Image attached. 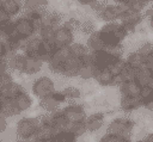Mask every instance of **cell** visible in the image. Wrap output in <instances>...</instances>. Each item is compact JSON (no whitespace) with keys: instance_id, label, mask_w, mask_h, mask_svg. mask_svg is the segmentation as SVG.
Segmentation results:
<instances>
[{"instance_id":"6da1fadb","label":"cell","mask_w":153,"mask_h":142,"mask_svg":"<svg viewBox=\"0 0 153 142\" xmlns=\"http://www.w3.org/2000/svg\"><path fill=\"white\" fill-rule=\"evenodd\" d=\"M99 31L106 45L123 44V41L129 35V32L120 20L104 23V25L99 29Z\"/></svg>"},{"instance_id":"7a4b0ae2","label":"cell","mask_w":153,"mask_h":142,"mask_svg":"<svg viewBox=\"0 0 153 142\" xmlns=\"http://www.w3.org/2000/svg\"><path fill=\"white\" fill-rule=\"evenodd\" d=\"M41 126V118L39 115L37 116H24L20 117L16 123V132L19 141L29 142L33 140L38 128Z\"/></svg>"},{"instance_id":"3957f363","label":"cell","mask_w":153,"mask_h":142,"mask_svg":"<svg viewBox=\"0 0 153 142\" xmlns=\"http://www.w3.org/2000/svg\"><path fill=\"white\" fill-rule=\"evenodd\" d=\"M135 122L126 116L112 118L106 125V132L117 135L118 137H131Z\"/></svg>"},{"instance_id":"277c9868","label":"cell","mask_w":153,"mask_h":142,"mask_svg":"<svg viewBox=\"0 0 153 142\" xmlns=\"http://www.w3.org/2000/svg\"><path fill=\"white\" fill-rule=\"evenodd\" d=\"M56 91L54 80L48 75H41L37 76L31 82V93L33 97H36L38 100L44 99L49 95H51Z\"/></svg>"},{"instance_id":"5b68a950","label":"cell","mask_w":153,"mask_h":142,"mask_svg":"<svg viewBox=\"0 0 153 142\" xmlns=\"http://www.w3.org/2000/svg\"><path fill=\"white\" fill-rule=\"evenodd\" d=\"M69 57V49L68 47L65 48H56L54 54L51 55V57L49 58V61L45 63L48 69L56 74V75H61L62 72V67L66 62V60Z\"/></svg>"},{"instance_id":"8992f818","label":"cell","mask_w":153,"mask_h":142,"mask_svg":"<svg viewBox=\"0 0 153 142\" xmlns=\"http://www.w3.org/2000/svg\"><path fill=\"white\" fill-rule=\"evenodd\" d=\"M124 11H126V5H121V4H108L104 8H102L96 14H97V17L102 21L109 23V21L121 20Z\"/></svg>"},{"instance_id":"52a82bcc","label":"cell","mask_w":153,"mask_h":142,"mask_svg":"<svg viewBox=\"0 0 153 142\" xmlns=\"http://www.w3.org/2000/svg\"><path fill=\"white\" fill-rule=\"evenodd\" d=\"M143 17L145 14L140 11H135V10H131V8H128L126 6V11L121 18V23L124 25V27L127 29V31L129 33L134 32L135 29L141 24V21L143 20Z\"/></svg>"},{"instance_id":"ba28073f","label":"cell","mask_w":153,"mask_h":142,"mask_svg":"<svg viewBox=\"0 0 153 142\" xmlns=\"http://www.w3.org/2000/svg\"><path fill=\"white\" fill-rule=\"evenodd\" d=\"M61 111L69 123L85 121V118L87 117L86 110L84 105H81L80 103H69L63 107H61Z\"/></svg>"},{"instance_id":"9c48e42d","label":"cell","mask_w":153,"mask_h":142,"mask_svg":"<svg viewBox=\"0 0 153 142\" xmlns=\"http://www.w3.org/2000/svg\"><path fill=\"white\" fill-rule=\"evenodd\" d=\"M14 26H16V30H17V33L19 35V37H22L24 39H29L31 37H33L35 35H37L36 26L24 14H22L17 19H14Z\"/></svg>"},{"instance_id":"30bf717a","label":"cell","mask_w":153,"mask_h":142,"mask_svg":"<svg viewBox=\"0 0 153 142\" xmlns=\"http://www.w3.org/2000/svg\"><path fill=\"white\" fill-rule=\"evenodd\" d=\"M44 63L45 62H43L38 57H31V56H27V55L24 54L19 74H24V75H27V76L36 75V74H38L43 69Z\"/></svg>"},{"instance_id":"8fae6325","label":"cell","mask_w":153,"mask_h":142,"mask_svg":"<svg viewBox=\"0 0 153 142\" xmlns=\"http://www.w3.org/2000/svg\"><path fill=\"white\" fill-rule=\"evenodd\" d=\"M53 42L56 48L69 47L74 42V32L62 24L55 29L53 35Z\"/></svg>"},{"instance_id":"7c38bea8","label":"cell","mask_w":153,"mask_h":142,"mask_svg":"<svg viewBox=\"0 0 153 142\" xmlns=\"http://www.w3.org/2000/svg\"><path fill=\"white\" fill-rule=\"evenodd\" d=\"M42 50H43V39L38 35H35L33 37H31L26 41L24 49H23V53L27 56L41 58Z\"/></svg>"},{"instance_id":"4fadbf2b","label":"cell","mask_w":153,"mask_h":142,"mask_svg":"<svg viewBox=\"0 0 153 142\" xmlns=\"http://www.w3.org/2000/svg\"><path fill=\"white\" fill-rule=\"evenodd\" d=\"M82 63L84 62L81 60L75 58V57L69 55V57L66 60V62L62 67L61 76H63V78H76V76H79Z\"/></svg>"},{"instance_id":"5bb4252c","label":"cell","mask_w":153,"mask_h":142,"mask_svg":"<svg viewBox=\"0 0 153 142\" xmlns=\"http://www.w3.org/2000/svg\"><path fill=\"white\" fill-rule=\"evenodd\" d=\"M93 80L103 87H112L116 86V76L109 68H100L96 69V74Z\"/></svg>"},{"instance_id":"9a60e30c","label":"cell","mask_w":153,"mask_h":142,"mask_svg":"<svg viewBox=\"0 0 153 142\" xmlns=\"http://www.w3.org/2000/svg\"><path fill=\"white\" fill-rule=\"evenodd\" d=\"M105 123V115L103 112H93L87 115L85 118V124L87 132H97L99 131Z\"/></svg>"},{"instance_id":"2e32d148","label":"cell","mask_w":153,"mask_h":142,"mask_svg":"<svg viewBox=\"0 0 153 142\" xmlns=\"http://www.w3.org/2000/svg\"><path fill=\"white\" fill-rule=\"evenodd\" d=\"M141 88H142V86L136 79L123 81L118 86V91H120L121 97H139Z\"/></svg>"},{"instance_id":"e0dca14e","label":"cell","mask_w":153,"mask_h":142,"mask_svg":"<svg viewBox=\"0 0 153 142\" xmlns=\"http://www.w3.org/2000/svg\"><path fill=\"white\" fill-rule=\"evenodd\" d=\"M1 10L6 12L12 19L24 11L23 1L22 0H2L1 2Z\"/></svg>"},{"instance_id":"ac0fdd59","label":"cell","mask_w":153,"mask_h":142,"mask_svg":"<svg viewBox=\"0 0 153 142\" xmlns=\"http://www.w3.org/2000/svg\"><path fill=\"white\" fill-rule=\"evenodd\" d=\"M13 101H14V105H16L19 115L23 113V112H26L33 105V98L26 89L23 91L16 99H13Z\"/></svg>"},{"instance_id":"d6986e66","label":"cell","mask_w":153,"mask_h":142,"mask_svg":"<svg viewBox=\"0 0 153 142\" xmlns=\"http://www.w3.org/2000/svg\"><path fill=\"white\" fill-rule=\"evenodd\" d=\"M86 45L90 49V51H99V50H104V48L106 47L102 33L99 30L93 31L92 33H90L86 38Z\"/></svg>"},{"instance_id":"ffe728a7","label":"cell","mask_w":153,"mask_h":142,"mask_svg":"<svg viewBox=\"0 0 153 142\" xmlns=\"http://www.w3.org/2000/svg\"><path fill=\"white\" fill-rule=\"evenodd\" d=\"M24 11L23 12H37L45 13L49 7V0H22Z\"/></svg>"},{"instance_id":"44dd1931","label":"cell","mask_w":153,"mask_h":142,"mask_svg":"<svg viewBox=\"0 0 153 142\" xmlns=\"http://www.w3.org/2000/svg\"><path fill=\"white\" fill-rule=\"evenodd\" d=\"M120 107L124 113H130L142 107V103L139 97H121Z\"/></svg>"},{"instance_id":"7402d4cb","label":"cell","mask_w":153,"mask_h":142,"mask_svg":"<svg viewBox=\"0 0 153 142\" xmlns=\"http://www.w3.org/2000/svg\"><path fill=\"white\" fill-rule=\"evenodd\" d=\"M68 49H69V55L71 56H73L75 58H79L82 62H85L87 60V57L91 53L90 49L87 48L86 43L84 44V43H80V42H73L68 47Z\"/></svg>"},{"instance_id":"603a6c76","label":"cell","mask_w":153,"mask_h":142,"mask_svg":"<svg viewBox=\"0 0 153 142\" xmlns=\"http://www.w3.org/2000/svg\"><path fill=\"white\" fill-rule=\"evenodd\" d=\"M23 91H25L23 84L18 82V81H12L11 84H8L7 86H5L4 88H1V98L5 99H16Z\"/></svg>"},{"instance_id":"cb8c5ba5","label":"cell","mask_w":153,"mask_h":142,"mask_svg":"<svg viewBox=\"0 0 153 142\" xmlns=\"http://www.w3.org/2000/svg\"><path fill=\"white\" fill-rule=\"evenodd\" d=\"M63 23V16L57 12V11H47L43 16V21L42 25H47V26H51V27H57L60 25H62Z\"/></svg>"},{"instance_id":"d4e9b609","label":"cell","mask_w":153,"mask_h":142,"mask_svg":"<svg viewBox=\"0 0 153 142\" xmlns=\"http://www.w3.org/2000/svg\"><path fill=\"white\" fill-rule=\"evenodd\" d=\"M139 98L142 103L143 109H146L148 111H153V88L149 85L142 86Z\"/></svg>"},{"instance_id":"484cf974","label":"cell","mask_w":153,"mask_h":142,"mask_svg":"<svg viewBox=\"0 0 153 142\" xmlns=\"http://www.w3.org/2000/svg\"><path fill=\"white\" fill-rule=\"evenodd\" d=\"M38 106L44 111V112H55V111H59L61 109V103L51 94L44 99H41L39 103H38Z\"/></svg>"},{"instance_id":"4316f807","label":"cell","mask_w":153,"mask_h":142,"mask_svg":"<svg viewBox=\"0 0 153 142\" xmlns=\"http://www.w3.org/2000/svg\"><path fill=\"white\" fill-rule=\"evenodd\" d=\"M68 125H69V122L62 113L61 109L59 111L51 112V126L55 129V131L66 130L68 129Z\"/></svg>"},{"instance_id":"83f0119b","label":"cell","mask_w":153,"mask_h":142,"mask_svg":"<svg viewBox=\"0 0 153 142\" xmlns=\"http://www.w3.org/2000/svg\"><path fill=\"white\" fill-rule=\"evenodd\" d=\"M0 104H1V115L2 116L7 117V118H12V117L19 116V112H18L13 100L0 98Z\"/></svg>"},{"instance_id":"f1b7e54d","label":"cell","mask_w":153,"mask_h":142,"mask_svg":"<svg viewBox=\"0 0 153 142\" xmlns=\"http://www.w3.org/2000/svg\"><path fill=\"white\" fill-rule=\"evenodd\" d=\"M126 61H127V63L129 66L134 67L137 70L145 67V56L139 50L133 51V53H129L128 56L126 57Z\"/></svg>"},{"instance_id":"f546056e","label":"cell","mask_w":153,"mask_h":142,"mask_svg":"<svg viewBox=\"0 0 153 142\" xmlns=\"http://www.w3.org/2000/svg\"><path fill=\"white\" fill-rule=\"evenodd\" d=\"M94 74H96V67L88 60H86L81 66V69H80L78 78H80L82 80H91L94 78Z\"/></svg>"},{"instance_id":"4dcf8cb0","label":"cell","mask_w":153,"mask_h":142,"mask_svg":"<svg viewBox=\"0 0 153 142\" xmlns=\"http://www.w3.org/2000/svg\"><path fill=\"white\" fill-rule=\"evenodd\" d=\"M54 142H79V138L68 129L56 131L54 135Z\"/></svg>"},{"instance_id":"1f68e13d","label":"cell","mask_w":153,"mask_h":142,"mask_svg":"<svg viewBox=\"0 0 153 142\" xmlns=\"http://www.w3.org/2000/svg\"><path fill=\"white\" fill-rule=\"evenodd\" d=\"M68 130L71 132H73L78 138H81L86 132H87V129H86V124H85V121H80V122H73V123H69L68 125Z\"/></svg>"},{"instance_id":"d6a6232c","label":"cell","mask_w":153,"mask_h":142,"mask_svg":"<svg viewBox=\"0 0 153 142\" xmlns=\"http://www.w3.org/2000/svg\"><path fill=\"white\" fill-rule=\"evenodd\" d=\"M62 92L66 95L67 101L68 100L73 101V100H78V99L81 98V89L78 88V87H75V86H66L62 89Z\"/></svg>"},{"instance_id":"836d02e7","label":"cell","mask_w":153,"mask_h":142,"mask_svg":"<svg viewBox=\"0 0 153 142\" xmlns=\"http://www.w3.org/2000/svg\"><path fill=\"white\" fill-rule=\"evenodd\" d=\"M153 79V74L146 68H141L137 70V74H136V80L141 84V86H145V85H149L151 80Z\"/></svg>"},{"instance_id":"e575fe53","label":"cell","mask_w":153,"mask_h":142,"mask_svg":"<svg viewBox=\"0 0 153 142\" xmlns=\"http://www.w3.org/2000/svg\"><path fill=\"white\" fill-rule=\"evenodd\" d=\"M151 2V0H127L126 1V6L128 8H131V10H135V11H140L142 12L147 5Z\"/></svg>"},{"instance_id":"d590c367","label":"cell","mask_w":153,"mask_h":142,"mask_svg":"<svg viewBox=\"0 0 153 142\" xmlns=\"http://www.w3.org/2000/svg\"><path fill=\"white\" fill-rule=\"evenodd\" d=\"M62 24H63L66 27H68L69 30H72L73 32L80 31V27H81V20H79V19L75 18V17H71V18L63 20Z\"/></svg>"},{"instance_id":"8d00e7d4","label":"cell","mask_w":153,"mask_h":142,"mask_svg":"<svg viewBox=\"0 0 153 142\" xmlns=\"http://www.w3.org/2000/svg\"><path fill=\"white\" fill-rule=\"evenodd\" d=\"M126 58H123V57H120V58H117L110 67H109V69L114 73V75L115 76H117V75H120V73L122 72V69L124 68V66H126Z\"/></svg>"},{"instance_id":"74e56055","label":"cell","mask_w":153,"mask_h":142,"mask_svg":"<svg viewBox=\"0 0 153 142\" xmlns=\"http://www.w3.org/2000/svg\"><path fill=\"white\" fill-rule=\"evenodd\" d=\"M80 31L85 35H90L92 33L93 31H96V26H94V23L91 20V19H85L81 21V27H80Z\"/></svg>"},{"instance_id":"f35d334b","label":"cell","mask_w":153,"mask_h":142,"mask_svg":"<svg viewBox=\"0 0 153 142\" xmlns=\"http://www.w3.org/2000/svg\"><path fill=\"white\" fill-rule=\"evenodd\" d=\"M12 81H14V78H13V74L11 73V70L0 73V88H4Z\"/></svg>"},{"instance_id":"ab89813d","label":"cell","mask_w":153,"mask_h":142,"mask_svg":"<svg viewBox=\"0 0 153 142\" xmlns=\"http://www.w3.org/2000/svg\"><path fill=\"white\" fill-rule=\"evenodd\" d=\"M108 5V0H94L92 2V5L90 6V8L94 12V13H98L102 8H104L105 6Z\"/></svg>"},{"instance_id":"60d3db41","label":"cell","mask_w":153,"mask_h":142,"mask_svg":"<svg viewBox=\"0 0 153 142\" xmlns=\"http://www.w3.org/2000/svg\"><path fill=\"white\" fill-rule=\"evenodd\" d=\"M139 51H140L143 56H147V55L152 54V53H153V43H152V42H146V43H143V44L139 48Z\"/></svg>"},{"instance_id":"b9f144b4","label":"cell","mask_w":153,"mask_h":142,"mask_svg":"<svg viewBox=\"0 0 153 142\" xmlns=\"http://www.w3.org/2000/svg\"><path fill=\"white\" fill-rule=\"evenodd\" d=\"M121 137H118L117 135H114V134H110V132H106L99 138L98 142H118Z\"/></svg>"},{"instance_id":"7bdbcfd3","label":"cell","mask_w":153,"mask_h":142,"mask_svg":"<svg viewBox=\"0 0 153 142\" xmlns=\"http://www.w3.org/2000/svg\"><path fill=\"white\" fill-rule=\"evenodd\" d=\"M145 67L153 74V53L145 56Z\"/></svg>"},{"instance_id":"ee69618b","label":"cell","mask_w":153,"mask_h":142,"mask_svg":"<svg viewBox=\"0 0 153 142\" xmlns=\"http://www.w3.org/2000/svg\"><path fill=\"white\" fill-rule=\"evenodd\" d=\"M7 128H8V118L0 115V135L2 132H5L7 130Z\"/></svg>"},{"instance_id":"f6af8a7d","label":"cell","mask_w":153,"mask_h":142,"mask_svg":"<svg viewBox=\"0 0 153 142\" xmlns=\"http://www.w3.org/2000/svg\"><path fill=\"white\" fill-rule=\"evenodd\" d=\"M11 20H12V18H11L6 12H4V11L0 8V25L2 26V25H5V24L10 23Z\"/></svg>"},{"instance_id":"bcb514c9","label":"cell","mask_w":153,"mask_h":142,"mask_svg":"<svg viewBox=\"0 0 153 142\" xmlns=\"http://www.w3.org/2000/svg\"><path fill=\"white\" fill-rule=\"evenodd\" d=\"M8 55V51H7V48L5 45V42L0 41V58H6Z\"/></svg>"},{"instance_id":"7dc6e473","label":"cell","mask_w":153,"mask_h":142,"mask_svg":"<svg viewBox=\"0 0 153 142\" xmlns=\"http://www.w3.org/2000/svg\"><path fill=\"white\" fill-rule=\"evenodd\" d=\"M7 70H10V68H8L6 58H0V73L7 72Z\"/></svg>"},{"instance_id":"c3c4849f","label":"cell","mask_w":153,"mask_h":142,"mask_svg":"<svg viewBox=\"0 0 153 142\" xmlns=\"http://www.w3.org/2000/svg\"><path fill=\"white\" fill-rule=\"evenodd\" d=\"M145 17H147L149 25L153 27V7H152V8H149V10H147V12L145 13Z\"/></svg>"},{"instance_id":"681fc988","label":"cell","mask_w":153,"mask_h":142,"mask_svg":"<svg viewBox=\"0 0 153 142\" xmlns=\"http://www.w3.org/2000/svg\"><path fill=\"white\" fill-rule=\"evenodd\" d=\"M76 1H78L80 5H82V6H88V7H90L94 0H76Z\"/></svg>"},{"instance_id":"f907efd6","label":"cell","mask_w":153,"mask_h":142,"mask_svg":"<svg viewBox=\"0 0 153 142\" xmlns=\"http://www.w3.org/2000/svg\"><path fill=\"white\" fill-rule=\"evenodd\" d=\"M31 141H33V142H54V137H49V138H33Z\"/></svg>"},{"instance_id":"816d5d0a","label":"cell","mask_w":153,"mask_h":142,"mask_svg":"<svg viewBox=\"0 0 153 142\" xmlns=\"http://www.w3.org/2000/svg\"><path fill=\"white\" fill-rule=\"evenodd\" d=\"M145 142H153V132H149V134H147L143 138H142Z\"/></svg>"},{"instance_id":"f5cc1de1","label":"cell","mask_w":153,"mask_h":142,"mask_svg":"<svg viewBox=\"0 0 153 142\" xmlns=\"http://www.w3.org/2000/svg\"><path fill=\"white\" fill-rule=\"evenodd\" d=\"M118 142H133V141L130 140V137H122V138H120Z\"/></svg>"},{"instance_id":"db71d44e","label":"cell","mask_w":153,"mask_h":142,"mask_svg":"<svg viewBox=\"0 0 153 142\" xmlns=\"http://www.w3.org/2000/svg\"><path fill=\"white\" fill-rule=\"evenodd\" d=\"M112 1H114L115 4H121V5H124L127 0H112Z\"/></svg>"},{"instance_id":"11a10c76","label":"cell","mask_w":153,"mask_h":142,"mask_svg":"<svg viewBox=\"0 0 153 142\" xmlns=\"http://www.w3.org/2000/svg\"><path fill=\"white\" fill-rule=\"evenodd\" d=\"M149 86H151V87H152V88H153V79H152V80H151V82H149Z\"/></svg>"},{"instance_id":"9f6ffc18","label":"cell","mask_w":153,"mask_h":142,"mask_svg":"<svg viewBox=\"0 0 153 142\" xmlns=\"http://www.w3.org/2000/svg\"><path fill=\"white\" fill-rule=\"evenodd\" d=\"M135 142H145L143 140H137V141H135Z\"/></svg>"},{"instance_id":"6f0895ef","label":"cell","mask_w":153,"mask_h":142,"mask_svg":"<svg viewBox=\"0 0 153 142\" xmlns=\"http://www.w3.org/2000/svg\"><path fill=\"white\" fill-rule=\"evenodd\" d=\"M0 115H1V104H0Z\"/></svg>"},{"instance_id":"680465c9","label":"cell","mask_w":153,"mask_h":142,"mask_svg":"<svg viewBox=\"0 0 153 142\" xmlns=\"http://www.w3.org/2000/svg\"><path fill=\"white\" fill-rule=\"evenodd\" d=\"M0 98H1V88H0Z\"/></svg>"},{"instance_id":"91938a15","label":"cell","mask_w":153,"mask_h":142,"mask_svg":"<svg viewBox=\"0 0 153 142\" xmlns=\"http://www.w3.org/2000/svg\"><path fill=\"white\" fill-rule=\"evenodd\" d=\"M17 142H23V141H17Z\"/></svg>"},{"instance_id":"94428289","label":"cell","mask_w":153,"mask_h":142,"mask_svg":"<svg viewBox=\"0 0 153 142\" xmlns=\"http://www.w3.org/2000/svg\"><path fill=\"white\" fill-rule=\"evenodd\" d=\"M29 142H33V141H29Z\"/></svg>"},{"instance_id":"6125c7cd","label":"cell","mask_w":153,"mask_h":142,"mask_svg":"<svg viewBox=\"0 0 153 142\" xmlns=\"http://www.w3.org/2000/svg\"><path fill=\"white\" fill-rule=\"evenodd\" d=\"M151 2H153V0H151Z\"/></svg>"}]
</instances>
